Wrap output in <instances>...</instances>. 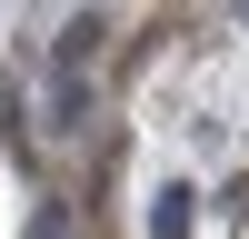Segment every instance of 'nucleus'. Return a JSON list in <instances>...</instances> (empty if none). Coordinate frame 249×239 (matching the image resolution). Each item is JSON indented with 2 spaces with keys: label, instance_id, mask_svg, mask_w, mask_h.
Returning a JSON list of instances; mask_svg holds the SVG:
<instances>
[{
  "label": "nucleus",
  "instance_id": "1",
  "mask_svg": "<svg viewBox=\"0 0 249 239\" xmlns=\"http://www.w3.org/2000/svg\"><path fill=\"white\" fill-rule=\"evenodd\" d=\"M150 239H190V189H179V179L150 199Z\"/></svg>",
  "mask_w": 249,
  "mask_h": 239
},
{
  "label": "nucleus",
  "instance_id": "2",
  "mask_svg": "<svg viewBox=\"0 0 249 239\" xmlns=\"http://www.w3.org/2000/svg\"><path fill=\"white\" fill-rule=\"evenodd\" d=\"M60 229H70V219H60V209H40V219H30V239H60Z\"/></svg>",
  "mask_w": 249,
  "mask_h": 239
}]
</instances>
